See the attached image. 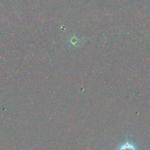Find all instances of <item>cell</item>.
Instances as JSON below:
<instances>
[{"instance_id":"cell-1","label":"cell","mask_w":150,"mask_h":150,"mask_svg":"<svg viewBox=\"0 0 150 150\" xmlns=\"http://www.w3.org/2000/svg\"><path fill=\"white\" fill-rule=\"evenodd\" d=\"M117 150H138L134 144L129 141H126L118 146Z\"/></svg>"}]
</instances>
